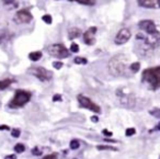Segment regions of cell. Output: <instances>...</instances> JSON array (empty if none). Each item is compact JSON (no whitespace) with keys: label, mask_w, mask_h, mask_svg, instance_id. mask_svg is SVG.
<instances>
[{"label":"cell","mask_w":160,"mask_h":159,"mask_svg":"<svg viewBox=\"0 0 160 159\" xmlns=\"http://www.w3.org/2000/svg\"><path fill=\"white\" fill-rule=\"evenodd\" d=\"M70 52H72V53H78L79 52V45L77 43H72L71 45H70Z\"/></svg>","instance_id":"cell-26"},{"label":"cell","mask_w":160,"mask_h":159,"mask_svg":"<svg viewBox=\"0 0 160 159\" xmlns=\"http://www.w3.org/2000/svg\"><path fill=\"white\" fill-rule=\"evenodd\" d=\"M81 35V30L78 28H71L68 31V39L69 40H75Z\"/></svg>","instance_id":"cell-14"},{"label":"cell","mask_w":160,"mask_h":159,"mask_svg":"<svg viewBox=\"0 0 160 159\" xmlns=\"http://www.w3.org/2000/svg\"><path fill=\"white\" fill-rule=\"evenodd\" d=\"M32 155H34V156H41L42 155V150L39 149V147H34L32 149Z\"/></svg>","instance_id":"cell-28"},{"label":"cell","mask_w":160,"mask_h":159,"mask_svg":"<svg viewBox=\"0 0 160 159\" xmlns=\"http://www.w3.org/2000/svg\"><path fill=\"white\" fill-rule=\"evenodd\" d=\"M91 121H92L93 123H98L99 122V118H98L97 115H93V116H91Z\"/></svg>","instance_id":"cell-34"},{"label":"cell","mask_w":160,"mask_h":159,"mask_svg":"<svg viewBox=\"0 0 160 159\" xmlns=\"http://www.w3.org/2000/svg\"><path fill=\"white\" fill-rule=\"evenodd\" d=\"M42 52L39 51H36V52H32V53L29 54V58H30L32 62H37V60H39L41 58H42Z\"/></svg>","instance_id":"cell-16"},{"label":"cell","mask_w":160,"mask_h":159,"mask_svg":"<svg viewBox=\"0 0 160 159\" xmlns=\"http://www.w3.org/2000/svg\"><path fill=\"white\" fill-rule=\"evenodd\" d=\"M157 6L158 8H160V0H157Z\"/></svg>","instance_id":"cell-39"},{"label":"cell","mask_w":160,"mask_h":159,"mask_svg":"<svg viewBox=\"0 0 160 159\" xmlns=\"http://www.w3.org/2000/svg\"><path fill=\"white\" fill-rule=\"evenodd\" d=\"M62 100H63V98H62L61 95H54V97H53L54 102H59V101H62Z\"/></svg>","instance_id":"cell-31"},{"label":"cell","mask_w":160,"mask_h":159,"mask_svg":"<svg viewBox=\"0 0 160 159\" xmlns=\"http://www.w3.org/2000/svg\"><path fill=\"white\" fill-rule=\"evenodd\" d=\"M74 63L77 65H86L87 63H88V60H87V58L85 57H80V56H77V57L74 58Z\"/></svg>","instance_id":"cell-20"},{"label":"cell","mask_w":160,"mask_h":159,"mask_svg":"<svg viewBox=\"0 0 160 159\" xmlns=\"http://www.w3.org/2000/svg\"><path fill=\"white\" fill-rule=\"evenodd\" d=\"M98 29L95 26L89 28L86 32L84 33V41L87 45H93L95 43V33H97Z\"/></svg>","instance_id":"cell-12"},{"label":"cell","mask_w":160,"mask_h":159,"mask_svg":"<svg viewBox=\"0 0 160 159\" xmlns=\"http://www.w3.org/2000/svg\"><path fill=\"white\" fill-rule=\"evenodd\" d=\"M58 158V156H57V154H51V155H47V156H45V157H43L42 159H57Z\"/></svg>","instance_id":"cell-30"},{"label":"cell","mask_w":160,"mask_h":159,"mask_svg":"<svg viewBox=\"0 0 160 159\" xmlns=\"http://www.w3.org/2000/svg\"><path fill=\"white\" fill-rule=\"evenodd\" d=\"M47 53L51 56L55 58H59V59H63V58H67L69 57L70 53L67 49H66L65 45L63 44H52L47 47Z\"/></svg>","instance_id":"cell-5"},{"label":"cell","mask_w":160,"mask_h":159,"mask_svg":"<svg viewBox=\"0 0 160 159\" xmlns=\"http://www.w3.org/2000/svg\"><path fill=\"white\" fill-rule=\"evenodd\" d=\"M14 1H16V0H3V3H5V5H12Z\"/></svg>","instance_id":"cell-35"},{"label":"cell","mask_w":160,"mask_h":159,"mask_svg":"<svg viewBox=\"0 0 160 159\" xmlns=\"http://www.w3.org/2000/svg\"><path fill=\"white\" fill-rule=\"evenodd\" d=\"M14 152H16V154H21V152H23L24 150H25V146L23 145V144H21V143H19V144H16V146H14Z\"/></svg>","instance_id":"cell-21"},{"label":"cell","mask_w":160,"mask_h":159,"mask_svg":"<svg viewBox=\"0 0 160 159\" xmlns=\"http://www.w3.org/2000/svg\"><path fill=\"white\" fill-rule=\"evenodd\" d=\"M128 67L127 58L124 55H116L109 62V69L114 76H126L127 70H130Z\"/></svg>","instance_id":"cell-2"},{"label":"cell","mask_w":160,"mask_h":159,"mask_svg":"<svg viewBox=\"0 0 160 159\" xmlns=\"http://www.w3.org/2000/svg\"><path fill=\"white\" fill-rule=\"evenodd\" d=\"M116 97L118 98L120 104L124 108L130 109L135 105L136 103V99H135L133 93H125L123 91V89H118L116 90Z\"/></svg>","instance_id":"cell-6"},{"label":"cell","mask_w":160,"mask_h":159,"mask_svg":"<svg viewBox=\"0 0 160 159\" xmlns=\"http://www.w3.org/2000/svg\"><path fill=\"white\" fill-rule=\"evenodd\" d=\"M42 20L44 21L46 24H52V22H53L52 16H49V14H45V16H42Z\"/></svg>","instance_id":"cell-25"},{"label":"cell","mask_w":160,"mask_h":159,"mask_svg":"<svg viewBox=\"0 0 160 159\" xmlns=\"http://www.w3.org/2000/svg\"><path fill=\"white\" fill-rule=\"evenodd\" d=\"M74 1H77L78 3L86 6H93L95 3V0H74Z\"/></svg>","instance_id":"cell-23"},{"label":"cell","mask_w":160,"mask_h":159,"mask_svg":"<svg viewBox=\"0 0 160 159\" xmlns=\"http://www.w3.org/2000/svg\"><path fill=\"white\" fill-rule=\"evenodd\" d=\"M31 97H32L31 92H29V91H26V90L19 89L16 91L14 97L12 98V100L9 102L8 105H9V108H11V109L22 108V106H24L29 101H30Z\"/></svg>","instance_id":"cell-3"},{"label":"cell","mask_w":160,"mask_h":159,"mask_svg":"<svg viewBox=\"0 0 160 159\" xmlns=\"http://www.w3.org/2000/svg\"><path fill=\"white\" fill-rule=\"evenodd\" d=\"M137 40L142 41L143 43L146 45L147 47H149L150 49H157L160 45V33L155 32L151 33V34H148V33H140V34L137 35Z\"/></svg>","instance_id":"cell-4"},{"label":"cell","mask_w":160,"mask_h":159,"mask_svg":"<svg viewBox=\"0 0 160 159\" xmlns=\"http://www.w3.org/2000/svg\"><path fill=\"white\" fill-rule=\"evenodd\" d=\"M5 159H16V155H8L5 157Z\"/></svg>","instance_id":"cell-36"},{"label":"cell","mask_w":160,"mask_h":159,"mask_svg":"<svg viewBox=\"0 0 160 159\" xmlns=\"http://www.w3.org/2000/svg\"><path fill=\"white\" fill-rule=\"evenodd\" d=\"M149 114L153 118L160 119V108H153V110H149Z\"/></svg>","instance_id":"cell-22"},{"label":"cell","mask_w":160,"mask_h":159,"mask_svg":"<svg viewBox=\"0 0 160 159\" xmlns=\"http://www.w3.org/2000/svg\"><path fill=\"white\" fill-rule=\"evenodd\" d=\"M137 2L140 7L146 9H155L157 6V0H137Z\"/></svg>","instance_id":"cell-13"},{"label":"cell","mask_w":160,"mask_h":159,"mask_svg":"<svg viewBox=\"0 0 160 159\" xmlns=\"http://www.w3.org/2000/svg\"><path fill=\"white\" fill-rule=\"evenodd\" d=\"M135 134H136V129H135L134 127H128V129H126L125 135L127 136V137H130V136L135 135Z\"/></svg>","instance_id":"cell-24"},{"label":"cell","mask_w":160,"mask_h":159,"mask_svg":"<svg viewBox=\"0 0 160 159\" xmlns=\"http://www.w3.org/2000/svg\"><path fill=\"white\" fill-rule=\"evenodd\" d=\"M20 134H21V131L19 129H13L11 131V135H12V137H14V138H18L19 136H20Z\"/></svg>","instance_id":"cell-27"},{"label":"cell","mask_w":160,"mask_h":159,"mask_svg":"<svg viewBox=\"0 0 160 159\" xmlns=\"http://www.w3.org/2000/svg\"><path fill=\"white\" fill-rule=\"evenodd\" d=\"M13 79H3V80H0V91H2V90L7 89L8 87H10L11 86V83L13 82Z\"/></svg>","instance_id":"cell-15"},{"label":"cell","mask_w":160,"mask_h":159,"mask_svg":"<svg viewBox=\"0 0 160 159\" xmlns=\"http://www.w3.org/2000/svg\"><path fill=\"white\" fill-rule=\"evenodd\" d=\"M138 28L142 31H144L145 33H148V34H151V33L157 32V26H156L155 22L151 20H143L138 23Z\"/></svg>","instance_id":"cell-11"},{"label":"cell","mask_w":160,"mask_h":159,"mask_svg":"<svg viewBox=\"0 0 160 159\" xmlns=\"http://www.w3.org/2000/svg\"><path fill=\"white\" fill-rule=\"evenodd\" d=\"M142 81L149 86V89L158 90L160 88V66L147 68L142 74Z\"/></svg>","instance_id":"cell-1"},{"label":"cell","mask_w":160,"mask_h":159,"mask_svg":"<svg viewBox=\"0 0 160 159\" xmlns=\"http://www.w3.org/2000/svg\"><path fill=\"white\" fill-rule=\"evenodd\" d=\"M132 37V33L128 29L124 28V29H121V30L118 31L117 34H116L115 39H114V43L116 45H123L125 44L126 42L130 41V39Z\"/></svg>","instance_id":"cell-10"},{"label":"cell","mask_w":160,"mask_h":159,"mask_svg":"<svg viewBox=\"0 0 160 159\" xmlns=\"http://www.w3.org/2000/svg\"><path fill=\"white\" fill-rule=\"evenodd\" d=\"M97 149L98 150H111V152H116L117 148L113 147V146H110V145H98Z\"/></svg>","instance_id":"cell-18"},{"label":"cell","mask_w":160,"mask_h":159,"mask_svg":"<svg viewBox=\"0 0 160 159\" xmlns=\"http://www.w3.org/2000/svg\"><path fill=\"white\" fill-rule=\"evenodd\" d=\"M156 129H158V131H160V122L157 124V126H156Z\"/></svg>","instance_id":"cell-38"},{"label":"cell","mask_w":160,"mask_h":159,"mask_svg":"<svg viewBox=\"0 0 160 159\" xmlns=\"http://www.w3.org/2000/svg\"><path fill=\"white\" fill-rule=\"evenodd\" d=\"M63 66H64V64L62 62H54L53 63V67L55 69H61Z\"/></svg>","instance_id":"cell-29"},{"label":"cell","mask_w":160,"mask_h":159,"mask_svg":"<svg viewBox=\"0 0 160 159\" xmlns=\"http://www.w3.org/2000/svg\"><path fill=\"white\" fill-rule=\"evenodd\" d=\"M128 69H130V72H132V74H136V72H139V69H140V63H138V62L133 63V64L130 65Z\"/></svg>","instance_id":"cell-17"},{"label":"cell","mask_w":160,"mask_h":159,"mask_svg":"<svg viewBox=\"0 0 160 159\" xmlns=\"http://www.w3.org/2000/svg\"><path fill=\"white\" fill-rule=\"evenodd\" d=\"M77 100H78V102H79V105L82 106V108L88 109V110L92 111V112H94V113H101V108H100L98 104H95L91 99H89L88 97H86V96L78 95Z\"/></svg>","instance_id":"cell-8"},{"label":"cell","mask_w":160,"mask_h":159,"mask_svg":"<svg viewBox=\"0 0 160 159\" xmlns=\"http://www.w3.org/2000/svg\"><path fill=\"white\" fill-rule=\"evenodd\" d=\"M69 1H74V0H69Z\"/></svg>","instance_id":"cell-40"},{"label":"cell","mask_w":160,"mask_h":159,"mask_svg":"<svg viewBox=\"0 0 160 159\" xmlns=\"http://www.w3.org/2000/svg\"><path fill=\"white\" fill-rule=\"evenodd\" d=\"M104 141L105 142H109V143H115V141H112V139H109V138H105Z\"/></svg>","instance_id":"cell-37"},{"label":"cell","mask_w":160,"mask_h":159,"mask_svg":"<svg viewBox=\"0 0 160 159\" xmlns=\"http://www.w3.org/2000/svg\"><path fill=\"white\" fill-rule=\"evenodd\" d=\"M102 134H103V135L107 136V137H111V136L113 135V133H112L111 131H107V129H103V131H102Z\"/></svg>","instance_id":"cell-32"},{"label":"cell","mask_w":160,"mask_h":159,"mask_svg":"<svg viewBox=\"0 0 160 159\" xmlns=\"http://www.w3.org/2000/svg\"><path fill=\"white\" fill-rule=\"evenodd\" d=\"M32 19H33L32 14H31V12L28 9H22V10H19L16 13L13 21L18 24H24V23H30L31 21H32Z\"/></svg>","instance_id":"cell-9"},{"label":"cell","mask_w":160,"mask_h":159,"mask_svg":"<svg viewBox=\"0 0 160 159\" xmlns=\"http://www.w3.org/2000/svg\"><path fill=\"white\" fill-rule=\"evenodd\" d=\"M8 129H10V127L7 125H0V131H8Z\"/></svg>","instance_id":"cell-33"},{"label":"cell","mask_w":160,"mask_h":159,"mask_svg":"<svg viewBox=\"0 0 160 159\" xmlns=\"http://www.w3.org/2000/svg\"><path fill=\"white\" fill-rule=\"evenodd\" d=\"M69 147H70V149H72V150H77L79 147H80V142H79L78 139H71V141H70V144H69Z\"/></svg>","instance_id":"cell-19"},{"label":"cell","mask_w":160,"mask_h":159,"mask_svg":"<svg viewBox=\"0 0 160 159\" xmlns=\"http://www.w3.org/2000/svg\"><path fill=\"white\" fill-rule=\"evenodd\" d=\"M74 159H77V158H74Z\"/></svg>","instance_id":"cell-41"},{"label":"cell","mask_w":160,"mask_h":159,"mask_svg":"<svg viewBox=\"0 0 160 159\" xmlns=\"http://www.w3.org/2000/svg\"><path fill=\"white\" fill-rule=\"evenodd\" d=\"M29 72L36 77L39 80L43 81V82L49 81L53 78V72L47 70L44 67H32V68L29 70Z\"/></svg>","instance_id":"cell-7"}]
</instances>
